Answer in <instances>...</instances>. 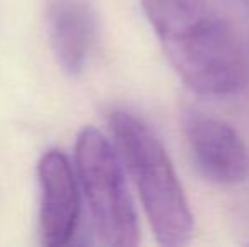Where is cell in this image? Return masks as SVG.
Returning a JSON list of instances; mask_svg holds the SVG:
<instances>
[{"label":"cell","instance_id":"6da1fadb","mask_svg":"<svg viewBox=\"0 0 249 247\" xmlns=\"http://www.w3.org/2000/svg\"><path fill=\"white\" fill-rule=\"evenodd\" d=\"M108 124L156 241L166 247L185 246L194 234V215L164 146L131 112L114 110Z\"/></svg>","mask_w":249,"mask_h":247},{"label":"cell","instance_id":"7a4b0ae2","mask_svg":"<svg viewBox=\"0 0 249 247\" xmlns=\"http://www.w3.org/2000/svg\"><path fill=\"white\" fill-rule=\"evenodd\" d=\"M163 48L175 71L200 95H234L249 83V19L239 3L210 10L194 31Z\"/></svg>","mask_w":249,"mask_h":247},{"label":"cell","instance_id":"3957f363","mask_svg":"<svg viewBox=\"0 0 249 247\" xmlns=\"http://www.w3.org/2000/svg\"><path fill=\"white\" fill-rule=\"evenodd\" d=\"M75 165L100 244H138V215L110 141L97 129H83L75 144Z\"/></svg>","mask_w":249,"mask_h":247},{"label":"cell","instance_id":"277c9868","mask_svg":"<svg viewBox=\"0 0 249 247\" xmlns=\"http://www.w3.org/2000/svg\"><path fill=\"white\" fill-rule=\"evenodd\" d=\"M183 131L203 178L222 186L237 185L246 180L248 148L232 125L217 117L188 112L183 119Z\"/></svg>","mask_w":249,"mask_h":247},{"label":"cell","instance_id":"5b68a950","mask_svg":"<svg viewBox=\"0 0 249 247\" xmlns=\"http://www.w3.org/2000/svg\"><path fill=\"white\" fill-rule=\"evenodd\" d=\"M41 188V234L50 247L71 242L80 222L78 183L68 158L58 149L44 152L37 166Z\"/></svg>","mask_w":249,"mask_h":247},{"label":"cell","instance_id":"8992f818","mask_svg":"<svg viewBox=\"0 0 249 247\" xmlns=\"http://www.w3.org/2000/svg\"><path fill=\"white\" fill-rule=\"evenodd\" d=\"M48 31L59 66L70 75H78L95 37V16L89 0H51Z\"/></svg>","mask_w":249,"mask_h":247},{"label":"cell","instance_id":"52a82bcc","mask_svg":"<svg viewBox=\"0 0 249 247\" xmlns=\"http://www.w3.org/2000/svg\"><path fill=\"white\" fill-rule=\"evenodd\" d=\"M141 3L163 44L194 31L210 12L207 0H141Z\"/></svg>","mask_w":249,"mask_h":247}]
</instances>
